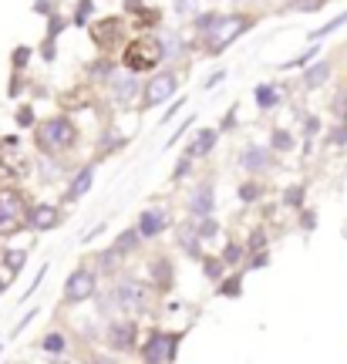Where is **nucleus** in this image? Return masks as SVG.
I'll return each instance as SVG.
<instances>
[{"mask_svg":"<svg viewBox=\"0 0 347 364\" xmlns=\"http://www.w3.org/2000/svg\"><path fill=\"white\" fill-rule=\"evenodd\" d=\"M162 61H166V41L155 38V34H142V38L129 41V48L122 51V65H125V71H135V75L155 71Z\"/></svg>","mask_w":347,"mask_h":364,"instance_id":"f03ea898","label":"nucleus"},{"mask_svg":"<svg viewBox=\"0 0 347 364\" xmlns=\"http://www.w3.org/2000/svg\"><path fill=\"white\" fill-rule=\"evenodd\" d=\"M240 169L250 172L253 179L267 176L270 169H277V152H273L270 145H246L243 156H240Z\"/></svg>","mask_w":347,"mask_h":364,"instance_id":"9b49d317","label":"nucleus"},{"mask_svg":"<svg viewBox=\"0 0 347 364\" xmlns=\"http://www.w3.org/2000/svg\"><path fill=\"white\" fill-rule=\"evenodd\" d=\"M112 294V304H115V311H122L125 317H132V314H145L149 307H152V287L142 284V280H135V277H125V273H118L115 287L108 290Z\"/></svg>","mask_w":347,"mask_h":364,"instance_id":"7ed1b4c3","label":"nucleus"},{"mask_svg":"<svg viewBox=\"0 0 347 364\" xmlns=\"http://www.w3.org/2000/svg\"><path fill=\"white\" fill-rule=\"evenodd\" d=\"M176 247H179L186 257L203 260V243H199V236H196L193 223H182V226H179V233H176Z\"/></svg>","mask_w":347,"mask_h":364,"instance_id":"a211bd4d","label":"nucleus"},{"mask_svg":"<svg viewBox=\"0 0 347 364\" xmlns=\"http://www.w3.org/2000/svg\"><path fill=\"white\" fill-rule=\"evenodd\" d=\"M182 105H186V98H176V102L169 105V108H166V115H162V125H169V122H172V118L179 115V108H182Z\"/></svg>","mask_w":347,"mask_h":364,"instance_id":"49530a36","label":"nucleus"},{"mask_svg":"<svg viewBox=\"0 0 347 364\" xmlns=\"http://www.w3.org/2000/svg\"><path fill=\"white\" fill-rule=\"evenodd\" d=\"M314 226H317V213L304 206V209H300V230H304V233H310Z\"/></svg>","mask_w":347,"mask_h":364,"instance_id":"37998d69","label":"nucleus"},{"mask_svg":"<svg viewBox=\"0 0 347 364\" xmlns=\"http://www.w3.org/2000/svg\"><path fill=\"white\" fill-rule=\"evenodd\" d=\"M223 81H226V71H216V75H213V78L206 81V91H209V88H216V85H223Z\"/></svg>","mask_w":347,"mask_h":364,"instance_id":"3c124183","label":"nucleus"},{"mask_svg":"<svg viewBox=\"0 0 347 364\" xmlns=\"http://www.w3.org/2000/svg\"><path fill=\"white\" fill-rule=\"evenodd\" d=\"M34 142H38V149L48 159L71 152V149L78 145V125H75V118L54 115V118H48V122H41L38 129H34Z\"/></svg>","mask_w":347,"mask_h":364,"instance_id":"f257e3e1","label":"nucleus"},{"mask_svg":"<svg viewBox=\"0 0 347 364\" xmlns=\"http://www.w3.org/2000/svg\"><path fill=\"white\" fill-rule=\"evenodd\" d=\"M91 38L102 44V51H115V48H122L125 44V21H118V17H105V21H98V24L91 27Z\"/></svg>","mask_w":347,"mask_h":364,"instance_id":"4468645a","label":"nucleus"},{"mask_svg":"<svg viewBox=\"0 0 347 364\" xmlns=\"http://www.w3.org/2000/svg\"><path fill=\"white\" fill-rule=\"evenodd\" d=\"M327 145H347V122H337L327 132Z\"/></svg>","mask_w":347,"mask_h":364,"instance_id":"4c0bfd02","label":"nucleus"},{"mask_svg":"<svg viewBox=\"0 0 347 364\" xmlns=\"http://www.w3.org/2000/svg\"><path fill=\"white\" fill-rule=\"evenodd\" d=\"M91 186H95V162H88V166H81V169L75 172V179H71V186H68L65 199L68 203H75V199H81L85 193H91Z\"/></svg>","mask_w":347,"mask_h":364,"instance_id":"f3484780","label":"nucleus"},{"mask_svg":"<svg viewBox=\"0 0 347 364\" xmlns=\"http://www.w3.org/2000/svg\"><path fill=\"white\" fill-rule=\"evenodd\" d=\"M179 91V71L176 68H155V75L142 85V108H159L176 98Z\"/></svg>","mask_w":347,"mask_h":364,"instance_id":"39448f33","label":"nucleus"},{"mask_svg":"<svg viewBox=\"0 0 347 364\" xmlns=\"http://www.w3.org/2000/svg\"><path fill=\"white\" fill-rule=\"evenodd\" d=\"M347 24V14H337L334 21H327L324 27H317V31H310V41H321V38H327V34H334L337 27H344Z\"/></svg>","mask_w":347,"mask_h":364,"instance_id":"72a5a7b5","label":"nucleus"},{"mask_svg":"<svg viewBox=\"0 0 347 364\" xmlns=\"http://www.w3.org/2000/svg\"><path fill=\"white\" fill-rule=\"evenodd\" d=\"M253 98H257V108L260 112H273L277 105H280V88L277 85H257V91H253Z\"/></svg>","mask_w":347,"mask_h":364,"instance_id":"412c9836","label":"nucleus"},{"mask_svg":"<svg viewBox=\"0 0 347 364\" xmlns=\"http://www.w3.org/2000/svg\"><path fill=\"white\" fill-rule=\"evenodd\" d=\"M105 344L112 351H135L139 348V324L132 317H118V321H108L105 327Z\"/></svg>","mask_w":347,"mask_h":364,"instance_id":"1a4fd4ad","label":"nucleus"},{"mask_svg":"<svg viewBox=\"0 0 347 364\" xmlns=\"http://www.w3.org/2000/svg\"><path fill=\"white\" fill-rule=\"evenodd\" d=\"M233 122H236V105H233L230 112H226V118H223V125H219V129H223V132H230Z\"/></svg>","mask_w":347,"mask_h":364,"instance_id":"8fccbe9b","label":"nucleus"},{"mask_svg":"<svg viewBox=\"0 0 347 364\" xmlns=\"http://www.w3.org/2000/svg\"><path fill=\"white\" fill-rule=\"evenodd\" d=\"M253 27V17H246V14H233V17H219L216 27L209 31L206 38V54H223L230 48L236 38H243L246 31Z\"/></svg>","mask_w":347,"mask_h":364,"instance_id":"20e7f679","label":"nucleus"},{"mask_svg":"<svg viewBox=\"0 0 347 364\" xmlns=\"http://www.w3.org/2000/svg\"><path fill=\"white\" fill-rule=\"evenodd\" d=\"M27 58H31V51L27 48H21V51H14V68H24Z\"/></svg>","mask_w":347,"mask_h":364,"instance_id":"09e8293b","label":"nucleus"},{"mask_svg":"<svg viewBox=\"0 0 347 364\" xmlns=\"http://www.w3.org/2000/svg\"><path fill=\"white\" fill-rule=\"evenodd\" d=\"M91 364H115L112 358H91Z\"/></svg>","mask_w":347,"mask_h":364,"instance_id":"603ef678","label":"nucleus"},{"mask_svg":"<svg viewBox=\"0 0 347 364\" xmlns=\"http://www.w3.org/2000/svg\"><path fill=\"white\" fill-rule=\"evenodd\" d=\"M27 199L17 189H0V233H17L27 226Z\"/></svg>","mask_w":347,"mask_h":364,"instance_id":"0eeeda50","label":"nucleus"},{"mask_svg":"<svg viewBox=\"0 0 347 364\" xmlns=\"http://www.w3.org/2000/svg\"><path fill=\"white\" fill-rule=\"evenodd\" d=\"M236 196H240V203H257L260 196H263V182H257V179H250V182H243L240 189H236Z\"/></svg>","mask_w":347,"mask_h":364,"instance_id":"c756f323","label":"nucleus"},{"mask_svg":"<svg viewBox=\"0 0 347 364\" xmlns=\"http://www.w3.org/2000/svg\"><path fill=\"white\" fill-rule=\"evenodd\" d=\"M61 220H65V213H61L58 206H48V203H38V206L27 209V226H31V230H38V233L61 226Z\"/></svg>","mask_w":347,"mask_h":364,"instance_id":"2eb2a0df","label":"nucleus"},{"mask_svg":"<svg viewBox=\"0 0 347 364\" xmlns=\"http://www.w3.org/2000/svg\"><path fill=\"white\" fill-rule=\"evenodd\" d=\"M321 132V118L317 115H307L304 118V152H310V145H314V135Z\"/></svg>","mask_w":347,"mask_h":364,"instance_id":"c9c22d12","label":"nucleus"},{"mask_svg":"<svg viewBox=\"0 0 347 364\" xmlns=\"http://www.w3.org/2000/svg\"><path fill=\"white\" fill-rule=\"evenodd\" d=\"M270 149L277 156H280V152H290V149H294V135L287 129H273L270 132Z\"/></svg>","mask_w":347,"mask_h":364,"instance_id":"c85d7f7f","label":"nucleus"},{"mask_svg":"<svg viewBox=\"0 0 347 364\" xmlns=\"http://www.w3.org/2000/svg\"><path fill=\"white\" fill-rule=\"evenodd\" d=\"M219 260L226 263V270H236V267H243L246 263V247L240 243V240H230V243L223 247V253H219Z\"/></svg>","mask_w":347,"mask_h":364,"instance_id":"4be33fe9","label":"nucleus"},{"mask_svg":"<svg viewBox=\"0 0 347 364\" xmlns=\"http://www.w3.org/2000/svg\"><path fill=\"white\" fill-rule=\"evenodd\" d=\"M304 196H307V186H304V182H294L290 189H283V206L300 213V209H304Z\"/></svg>","mask_w":347,"mask_h":364,"instance_id":"393cba45","label":"nucleus"},{"mask_svg":"<svg viewBox=\"0 0 347 364\" xmlns=\"http://www.w3.org/2000/svg\"><path fill=\"white\" fill-rule=\"evenodd\" d=\"M193 230L199 236V243H213L219 236V220L216 216H206V220H193Z\"/></svg>","mask_w":347,"mask_h":364,"instance_id":"b1692460","label":"nucleus"},{"mask_svg":"<svg viewBox=\"0 0 347 364\" xmlns=\"http://www.w3.org/2000/svg\"><path fill=\"white\" fill-rule=\"evenodd\" d=\"M189 169H193V159L182 156L179 162H176V169H172V182H182L186 176H189Z\"/></svg>","mask_w":347,"mask_h":364,"instance_id":"ea45409f","label":"nucleus"},{"mask_svg":"<svg viewBox=\"0 0 347 364\" xmlns=\"http://www.w3.org/2000/svg\"><path fill=\"white\" fill-rule=\"evenodd\" d=\"M88 71H91V81H102V85H108V81H112V75H115V65H112L108 58H102V61H95Z\"/></svg>","mask_w":347,"mask_h":364,"instance_id":"7c9ffc66","label":"nucleus"},{"mask_svg":"<svg viewBox=\"0 0 347 364\" xmlns=\"http://www.w3.org/2000/svg\"><path fill=\"white\" fill-rule=\"evenodd\" d=\"M179 334L172 331H149L145 341L139 344V354L145 364H172L176 361V351H179Z\"/></svg>","mask_w":347,"mask_h":364,"instance_id":"423d86ee","label":"nucleus"},{"mask_svg":"<svg viewBox=\"0 0 347 364\" xmlns=\"http://www.w3.org/2000/svg\"><path fill=\"white\" fill-rule=\"evenodd\" d=\"M41 348H44L48 354H65L68 351V341H65V334H58V331H54V334H44Z\"/></svg>","mask_w":347,"mask_h":364,"instance_id":"473e14b6","label":"nucleus"},{"mask_svg":"<svg viewBox=\"0 0 347 364\" xmlns=\"http://www.w3.org/2000/svg\"><path fill=\"white\" fill-rule=\"evenodd\" d=\"M108 91H112V105H115V108H129V105L139 102L142 81L135 71H115L112 81H108Z\"/></svg>","mask_w":347,"mask_h":364,"instance_id":"9d476101","label":"nucleus"},{"mask_svg":"<svg viewBox=\"0 0 347 364\" xmlns=\"http://www.w3.org/2000/svg\"><path fill=\"white\" fill-rule=\"evenodd\" d=\"M216 142H219V129H199L193 142L186 145V152H182V156H189L193 162H199V159H206L209 152L216 149Z\"/></svg>","mask_w":347,"mask_h":364,"instance_id":"dca6fc26","label":"nucleus"},{"mask_svg":"<svg viewBox=\"0 0 347 364\" xmlns=\"http://www.w3.org/2000/svg\"><path fill=\"white\" fill-rule=\"evenodd\" d=\"M344 233H347V223H344Z\"/></svg>","mask_w":347,"mask_h":364,"instance_id":"5fc2aeb1","label":"nucleus"},{"mask_svg":"<svg viewBox=\"0 0 347 364\" xmlns=\"http://www.w3.org/2000/svg\"><path fill=\"white\" fill-rule=\"evenodd\" d=\"M317 54H321V48H307L304 54H297V58H290V61H283L280 68H283V71H290V68H304V65H310Z\"/></svg>","mask_w":347,"mask_h":364,"instance_id":"e433bc0d","label":"nucleus"},{"mask_svg":"<svg viewBox=\"0 0 347 364\" xmlns=\"http://www.w3.org/2000/svg\"><path fill=\"white\" fill-rule=\"evenodd\" d=\"M98 294V270L91 267H78V270L68 273L65 280V300L68 304H85Z\"/></svg>","mask_w":347,"mask_h":364,"instance_id":"6e6552de","label":"nucleus"},{"mask_svg":"<svg viewBox=\"0 0 347 364\" xmlns=\"http://www.w3.org/2000/svg\"><path fill=\"white\" fill-rule=\"evenodd\" d=\"M122 145H125V135H115V129H105V142H98V159L112 156Z\"/></svg>","mask_w":347,"mask_h":364,"instance_id":"cd10ccee","label":"nucleus"},{"mask_svg":"<svg viewBox=\"0 0 347 364\" xmlns=\"http://www.w3.org/2000/svg\"><path fill=\"white\" fill-rule=\"evenodd\" d=\"M203 273H206V280H213V284H219V280H223V277H226V263L219 260V257H203Z\"/></svg>","mask_w":347,"mask_h":364,"instance_id":"bb28decb","label":"nucleus"},{"mask_svg":"<svg viewBox=\"0 0 347 364\" xmlns=\"http://www.w3.org/2000/svg\"><path fill=\"white\" fill-rule=\"evenodd\" d=\"M243 294V277L240 273H226L219 280V297H240Z\"/></svg>","mask_w":347,"mask_h":364,"instance_id":"a878e982","label":"nucleus"},{"mask_svg":"<svg viewBox=\"0 0 347 364\" xmlns=\"http://www.w3.org/2000/svg\"><path fill=\"white\" fill-rule=\"evenodd\" d=\"M0 294H4V277H0Z\"/></svg>","mask_w":347,"mask_h":364,"instance_id":"864d4df0","label":"nucleus"},{"mask_svg":"<svg viewBox=\"0 0 347 364\" xmlns=\"http://www.w3.org/2000/svg\"><path fill=\"white\" fill-rule=\"evenodd\" d=\"M149 277H152V290L166 294L169 287H172V263H169L166 257H159V260H149Z\"/></svg>","mask_w":347,"mask_h":364,"instance_id":"6ab92c4d","label":"nucleus"},{"mask_svg":"<svg viewBox=\"0 0 347 364\" xmlns=\"http://www.w3.org/2000/svg\"><path fill=\"white\" fill-rule=\"evenodd\" d=\"M112 247H115L118 253H122V257H132V253H135V250L142 247L139 230H135V226H132V230H122V233L115 236V243H112Z\"/></svg>","mask_w":347,"mask_h":364,"instance_id":"5701e85b","label":"nucleus"},{"mask_svg":"<svg viewBox=\"0 0 347 364\" xmlns=\"http://www.w3.org/2000/svg\"><path fill=\"white\" fill-rule=\"evenodd\" d=\"M24 260H27L24 250H7V253H4V263H7V277H14V273L24 270Z\"/></svg>","mask_w":347,"mask_h":364,"instance_id":"2f4dec72","label":"nucleus"},{"mask_svg":"<svg viewBox=\"0 0 347 364\" xmlns=\"http://www.w3.org/2000/svg\"><path fill=\"white\" fill-rule=\"evenodd\" d=\"M88 14H91V0H81V4H78V14H75V24L85 27L88 24Z\"/></svg>","mask_w":347,"mask_h":364,"instance_id":"c03bdc74","label":"nucleus"},{"mask_svg":"<svg viewBox=\"0 0 347 364\" xmlns=\"http://www.w3.org/2000/svg\"><path fill=\"white\" fill-rule=\"evenodd\" d=\"M287 7L297 14H317L321 7H327V0H287Z\"/></svg>","mask_w":347,"mask_h":364,"instance_id":"f704fd0d","label":"nucleus"},{"mask_svg":"<svg viewBox=\"0 0 347 364\" xmlns=\"http://www.w3.org/2000/svg\"><path fill=\"white\" fill-rule=\"evenodd\" d=\"M216 21H219V14H199V17H196V31H199V34L206 38L209 31L216 27Z\"/></svg>","mask_w":347,"mask_h":364,"instance_id":"58836bf2","label":"nucleus"},{"mask_svg":"<svg viewBox=\"0 0 347 364\" xmlns=\"http://www.w3.org/2000/svg\"><path fill=\"white\" fill-rule=\"evenodd\" d=\"M216 213V186L209 179L196 182V189L189 193V220H206Z\"/></svg>","mask_w":347,"mask_h":364,"instance_id":"f8f14e48","label":"nucleus"},{"mask_svg":"<svg viewBox=\"0 0 347 364\" xmlns=\"http://www.w3.org/2000/svg\"><path fill=\"white\" fill-rule=\"evenodd\" d=\"M172 226V216H169L166 206H149L142 209L139 223H135V230H139L142 240H155V236H162Z\"/></svg>","mask_w":347,"mask_h":364,"instance_id":"ddd939ff","label":"nucleus"},{"mask_svg":"<svg viewBox=\"0 0 347 364\" xmlns=\"http://www.w3.org/2000/svg\"><path fill=\"white\" fill-rule=\"evenodd\" d=\"M243 247H246V253H260V250H267V233H263V230H257V233H253V240H246Z\"/></svg>","mask_w":347,"mask_h":364,"instance_id":"a19ab883","label":"nucleus"},{"mask_svg":"<svg viewBox=\"0 0 347 364\" xmlns=\"http://www.w3.org/2000/svg\"><path fill=\"white\" fill-rule=\"evenodd\" d=\"M331 61H317V65H310L307 71H304V88L314 91V88H324L327 81H331Z\"/></svg>","mask_w":347,"mask_h":364,"instance_id":"aec40b11","label":"nucleus"},{"mask_svg":"<svg viewBox=\"0 0 347 364\" xmlns=\"http://www.w3.org/2000/svg\"><path fill=\"white\" fill-rule=\"evenodd\" d=\"M267 263H270V253H267V250H260V253H250L246 270H260V267H267Z\"/></svg>","mask_w":347,"mask_h":364,"instance_id":"79ce46f5","label":"nucleus"},{"mask_svg":"<svg viewBox=\"0 0 347 364\" xmlns=\"http://www.w3.org/2000/svg\"><path fill=\"white\" fill-rule=\"evenodd\" d=\"M17 125H24V129H27V125H34V112H31L27 105L21 108V112H17Z\"/></svg>","mask_w":347,"mask_h":364,"instance_id":"de8ad7c7","label":"nucleus"},{"mask_svg":"<svg viewBox=\"0 0 347 364\" xmlns=\"http://www.w3.org/2000/svg\"><path fill=\"white\" fill-rule=\"evenodd\" d=\"M193 122H196V115H189V118H186V122H182V125H179V129L172 132V139H169L166 145H176V142H179L182 135H186V132H189V125H193Z\"/></svg>","mask_w":347,"mask_h":364,"instance_id":"a18cd8bd","label":"nucleus"}]
</instances>
